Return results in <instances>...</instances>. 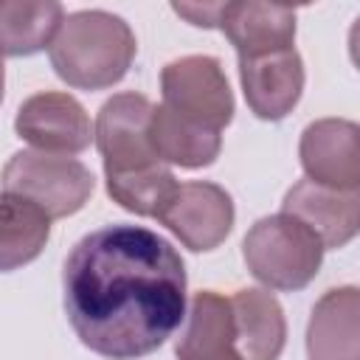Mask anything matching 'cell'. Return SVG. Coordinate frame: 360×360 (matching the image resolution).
<instances>
[{
    "label": "cell",
    "instance_id": "1",
    "mask_svg": "<svg viewBox=\"0 0 360 360\" xmlns=\"http://www.w3.org/2000/svg\"><path fill=\"white\" fill-rule=\"evenodd\" d=\"M62 290L76 338L110 360L152 354L186 318V264L166 236L141 225L82 236L65 259Z\"/></svg>",
    "mask_w": 360,
    "mask_h": 360
},
{
    "label": "cell",
    "instance_id": "2",
    "mask_svg": "<svg viewBox=\"0 0 360 360\" xmlns=\"http://www.w3.org/2000/svg\"><path fill=\"white\" fill-rule=\"evenodd\" d=\"M132 28L110 11L87 8L62 20L48 45L56 76L76 90H104L121 82L135 59Z\"/></svg>",
    "mask_w": 360,
    "mask_h": 360
},
{
    "label": "cell",
    "instance_id": "3",
    "mask_svg": "<svg viewBox=\"0 0 360 360\" xmlns=\"http://www.w3.org/2000/svg\"><path fill=\"white\" fill-rule=\"evenodd\" d=\"M242 256L253 278L270 290L295 292L304 290L321 270V239L290 214H270L250 225Z\"/></svg>",
    "mask_w": 360,
    "mask_h": 360
},
{
    "label": "cell",
    "instance_id": "4",
    "mask_svg": "<svg viewBox=\"0 0 360 360\" xmlns=\"http://www.w3.org/2000/svg\"><path fill=\"white\" fill-rule=\"evenodd\" d=\"M3 191L34 202L48 219H62L84 208L93 194V174L90 169L68 155H48V152H17L8 158L0 174Z\"/></svg>",
    "mask_w": 360,
    "mask_h": 360
},
{
    "label": "cell",
    "instance_id": "5",
    "mask_svg": "<svg viewBox=\"0 0 360 360\" xmlns=\"http://www.w3.org/2000/svg\"><path fill=\"white\" fill-rule=\"evenodd\" d=\"M163 107L174 115L222 132L233 118V93L217 56L191 53L169 62L160 70Z\"/></svg>",
    "mask_w": 360,
    "mask_h": 360
},
{
    "label": "cell",
    "instance_id": "6",
    "mask_svg": "<svg viewBox=\"0 0 360 360\" xmlns=\"http://www.w3.org/2000/svg\"><path fill=\"white\" fill-rule=\"evenodd\" d=\"M155 104L141 93H115L96 115L93 138L104 160V174H124L160 163L149 143Z\"/></svg>",
    "mask_w": 360,
    "mask_h": 360
},
{
    "label": "cell",
    "instance_id": "7",
    "mask_svg": "<svg viewBox=\"0 0 360 360\" xmlns=\"http://www.w3.org/2000/svg\"><path fill=\"white\" fill-rule=\"evenodd\" d=\"M14 129L34 152L48 155H79L93 141V124L84 107L73 96L56 90L25 98L17 110Z\"/></svg>",
    "mask_w": 360,
    "mask_h": 360
},
{
    "label": "cell",
    "instance_id": "8",
    "mask_svg": "<svg viewBox=\"0 0 360 360\" xmlns=\"http://www.w3.org/2000/svg\"><path fill=\"white\" fill-rule=\"evenodd\" d=\"M158 222H163L188 250H214L233 228L231 194L208 180L180 183Z\"/></svg>",
    "mask_w": 360,
    "mask_h": 360
},
{
    "label": "cell",
    "instance_id": "9",
    "mask_svg": "<svg viewBox=\"0 0 360 360\" xmlns=\"http://www.w3.org/2000/svg\"><path fill=\"white\" fill-rule=\"evenodd\" d=\"M298 155L307 180L338 191H360V129L354 121H312L301 135Z\"/></svg>",
    "mask_w": 360,
    "mask_h": 360
},
{
    "label": "cell",
    "instance_id": "10",
    "mask_svg": "<svg viewBox=\"0 0 360 360\" xmlns=\"http://www.w3.org/2000/svg\"><path fill=\"white\" fill-rule=\"evenodd\" d=\"M239 79L250 112L262 121H281L304 93V62L295 48L239 59Z\"/></svg>",
    "mask_w": 360,
    "mask_h": 360
},
{
    "label": "cell",
    "instance_id": "11",
    "mask_svg": "<svg viewBox=\"0 0 360 360\" xmlns=\"http://www.w3.org/2000/svg\"><path fill=\"white\" fill-rule=\"evenodd\" d=\"M214 28L228 37L239 59L295 48V11L290 6L256 0L219 3Z\"/></svg>",
    "mask_w": 360,
    "mask_h": 360
},
{
    "label": "cell",
    "instance_id": "12",
    "mask_svg": "<svg viewBox=\"0 0 360 360\" xmlns=\"http://www.w3.org/2000/svg\"><path fill=\"white\" fill-rule=\"evenodd\" d=\"M281 211L304 222L321 239L323 250H332L349 245L357 233L360 191H338L304 177L284 194Z\"/></svg>",
    "mask_w": 360,
    "mask_h": 360
},
{
    "label": "cell",
    "instance_id": "13",
    "mask_svg": "<svg viewBox=\"0 0 360 360\" xmlns=\"http://www.w3.org/2000/svg\"><path fill=\"white\" fill-rule=\"evenodd\" d=\"M360 292L357 287L326 290L307 323L309 360H360Z\"/></svg>",
    "mask_w": 360,
    "mask_h": 360
},
{
    "label": "cell",
    "instance_id": "14",
    "mask_svg": "<svg viewBox=\"0 0 360 360\" xmlns=\"http://www.w3.org/2000/svg\"><path fill=\"white\" fill-rule=\"evenodd\" d=\"M186 326L177 338V360H231L236 354L231 298L202 290L191 298Z\"/></svg>",
    "mask_w": 360,
    "mask_h": 360
},
{
    "label": "cell",
    "instance_id": "15",
    "mask_svg": "<svg viewBox=\"0 0 360 360\" xmlns=\"http://www.w3.org/2000/svg\"><path fill=\"white\" fill-rule=\"evenodd\" d=\"M236 354L242 360H278L287 340V321L281 304L256 287L231 295Z\"/></svg>",
    "mask_w": 360,
    "mask_h": 360
},
{
    "label": "cell",
    "instance_id": "16",
    "mask_svg": "<svg viewBox=\"0 0 360 360\" xmlns=\"http://www.w3.org/2000/svg\"><path fill=\"white\" fill-rule=\"evenodd\" d=\"M149 143L160 163H172L180 169H202L219 158L222 135L205 127H197L169 107L158 104L149 118Z\"/></svg>",
    "mask_w": 360,
    "mask_h": 360
},
{
    "label": "cell",
    "instance_id": "17",
    "mask_svg": "<svg viewBox=\"0 0 360 360\" xmlns=\"http://www.w3.org/2000/svg\"><path fill=\"white\" fill-rule=\"evenodd\" d=\"M65 8L56 0H0V56H31L51 45Z\"/></svg>",
    "mask_w": 360,
    "mask_h": 360
},
{
    "label": "cell",
    "instance_id": "18",
    "mask_svg": "<svg viewBox=\"0 0 360 360\" xmlns=\"http://www.w3.org/2000/svg\"><path fill=\"white\" fill-rule=\"evenodd\" d=\"M51 239V219L34 202L0 194V273L34 262Z\"/></svg>",
    "mask_w": 360,
    "mask_h": 360
},
{
    "label": "cell",
    "instance_id": "19",
    "mask_svg": "<svg viewBox=\"0 0 360 360\" xmlns=\"http://www.w3.org/2000/svg\"><path fill=\"white\" fill-rule=\"evenodd\" d=\"M177 186L180 183L174 180L172 169H166L163 163L124 172V174H107V194L121 208L138 217H152V219L160 217V211L166 208Z\"/></svg>",
    "mask_w": 360,
    "mask_h": 360
},
{
    "label": "cell",
    "instance_id": "20",
    "mask_svg": "<svg viewBox=\"0 0 360 360\" xmlns=\"http://www.w3.org/2000/svg\"><path fill=\"white\" fill-rule=\"evenodd\" d=\"M172 8H174V14L186 17L191 25L214 28V20H217V11H219V3H174Z\"/></svg>",
    "mask_w": 360,
    "mask_h": 360
},
{
    "label": "cell",
    "instance_id": "21",
    "mask_svg": "<svg viewBox=\"0 0 360 360\" xmlns=\"http://www.w3.org/2000/svg\"><path fill=\"white\" fill-rule=\"evenodd\" d=\"M3 87H6V68H3V56H0V101H3Z\"/></svg>",
    "mask_w": 360,
    "mask_h": 360
},
{
    "label": "cell",
    "instance_id": "22",
    "mask_svg": "<svg viewBox=\"0 0 360 360\" xmlns=\"http://www.w3.org/2000/svg\"><path fill=\"white\" fill-rule=\"evenodd\" d=\"M231 360H242V357H231Z\"/></svg>",
    "mask_w": 360,
    "mask_h": 360
}]
</instances>
